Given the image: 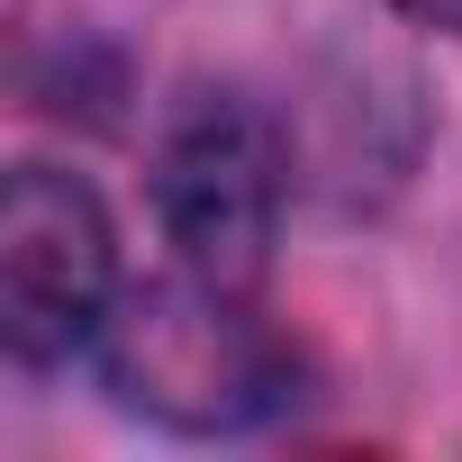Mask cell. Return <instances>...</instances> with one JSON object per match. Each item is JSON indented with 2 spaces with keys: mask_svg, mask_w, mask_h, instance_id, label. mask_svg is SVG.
I'll return each instance as SVG.
<instances>
[{
  "mask_svg": "<svg viewBox=\"0 0 462 462\" xmlns=\"http://www.w3.org/2000/svg\"><path fill=\"white\" fill-rule=\"evenodd\" d=\"M399 19H417V28H435V37H462V0H390Z\"/></svg>",
  "mask_w": 462,
  "mask_h": 462,
  "instance_id": "277c9868",
  "label": "cell"
},
{
  "mask_svg": "<svg viewBox=\"0 0 462 462\" xmlns=\"http://www.w3.org/2000/svg\"><path fill=\"white\" fill-rule=\"evenodd\" d=\"M118 309V236L82 172L19 163L0 190V336L19 363H64Z\"/></svg>",
  "mask_w": 462,
  "mask_h": 462,
  "instance_id": "3957f363",
  "label": "cell"
},
{
  "mask_svg": "<svg viewBox=\"0 0 462 462\" xmlns=\"http://www.w3.org/2000/svg\"><path fill=\"white\" fill-rule=\"evenodd\" d=\"M282 199H291V154L263 100L245 91H190L163 118L154 145V217L181 254V273L217 291H263L273 236H282Z\"/></svg>",
  "mask_w": 462,
  "mask_h": 462,
  "instance_id": "7a4b0ae2",
  "label": "cell"
},
{
  "mask_svg": "<svg viewBox=\"0 0 462 462\" xmlns=\"http://www.w3.org/2000/svg\"><path fill=\"white\" fill-rule=\"evenodd\" d=\"M91 354L100 381L172 435H236L291 399V345L254 318L245 291H217L199 273L118 291Z\"/></svg>",
  "mask_w": 462,
  "mask_h": 462,
  "instance_id": "6da1fadb",
  "label": "cell"
}]
</instances>
